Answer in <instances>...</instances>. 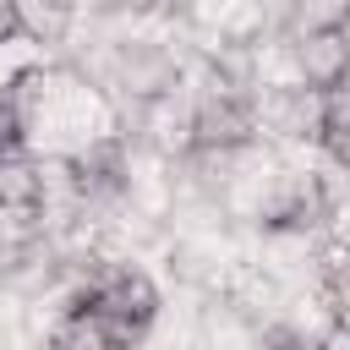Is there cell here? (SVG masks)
<instances>
[{
    "instance_id": "5",
    "label": "cell",
    "mask_w": 350,
    "mask_h": 350,
    "mask_svg": "<svg viewBox=\"0 0 350 350\" xmlns=\"http://www.w3.org/2000/svg\"><path fill=\"white\" fill-rule=\"evenodd\" d=\"M312 301L323 312V323L334 328V339H350V235L334 230L317 241V268H312Z\"/></svg>"
},
{
    "instance_id": "1",
    "label": "cell",
    "mask_w": 350,
    "mask_h": 350,
    "mask_svg": "<svg viewBox=\"0 0 350 350\" xmlns=\"http://www.w3.org/2000/svg\"><path fill=\"white\" fill-rule=\"evenodd\" d=\"M77 71L115 109H142V104H159L191 88V55H180L164 33H148V27L109 33L88 60H77Z\"/></svg>"
},
{
    "instance_id": "6",
    "label": "cell",
    "mask_w": 350,
    "mask_h": 350,
    "mask_svg": "<svg viewBox=\"0 0 350 350\" xmlns=\"http://www.w3.org/2000/svg\"><path fill=\"white\" fill-rule=\"evenodd\" d=\"M38 82H44V66H16L11 77H0V159L33 153V142H38Z\"/></svg>"
},
{
    "instance_id": "10",
    "label": "cell",
    "mask_w": 350,
    "mask_h": 350,
    "mask_svg": "<svg viewBox=\"0 0 350 350\" xmlns=\"http://www.w3.org/2000/svg\"><path fill=\"white\" fill-rule=\"evenodd\" d=\"M339 27H345V38H350V11H345V22H339Z\"/></svg>"
},
{
    "instance_id": "8",
    "label": "cell",
    "mask_w": 350,
    "mask_h": 350,
    "mask_svg": "<svg viewBox=\"0 0 350 350\" xmlns=\"http://www.w3.org/2000/svg\"><path fill=\"white\" fill-rule=\"evenodd\" d=\"M142 11H148V22H159V27H186L191 16H197V0H142Z\"/></svg>"
},
{
    "instance_id": "2",
    "label": "cell",
    "mask_w": 350,
    "mask_h": 350,
    "mask_svg": "<svg viewBox=\"0 0 350 350\" xmlns=\"http://www.w3.org/2000/svg\"><path fill=\"white\" fill-rule=\"evenodd\" d=\"M323 109H328V98L312 93V88H301L295 77L257 82V131H262V148H284V153L317 148Z\"/></svg>"
},
{
    "instance_id": "4",
    "label": "cell",
    "mask_w": 350,
    "mask_h": 350,
    "mask_svg": "<svg viewBox=\"0 0 350 350\" xmlns=\"http://www.w3.org/2000/svg\"><path fill=\"white\" fill-rule=\"evenodd\" d=\"M38 350H142V345H137L120 323H109L98 306H88V301L66 295V301H55V312H49V323H44Z\"/></svg>"
},
{
    "instance_id": "9",
    "label": "cell",
    "mask_w": 350,
    "mask_h": 350,
    "mask_svg": "<svg viewBox=\"0 0 350 350\" xmlns=\"http://www.w3.org/2000/svg\"><path fill=\"white\" fill-rule=\"evenodd\" d=\"M22 44V16H16V0H0V49Z\"/></svg>"
},
{
    "instance_id": "7",
    "label": "cell",
    "mask_w": 350,
    "mask_h": 350,
    "mask_svg": "<svg viewBox=\"0 0 350 350\" xmlns=\"http://www.w3.org/2000/svg\"><path fill=\"white\" fill-rule=\"evenodd\" d=\"M16 16H22V44L33 49H66L88 16L82 0H16Z\"/></svg>"
},
{
    "instance_id": "3",
    "label": "cell",
    "mask_w": 350,
    "mask_h": 350,
    "mask_svg": "<svg viewBox=\"0 0 350 350\" xmlns=\"http://www.w3.org/2000/svg\"><path fill=\"white\" fill-rule=\"evenodd\" d=\"M284 55V77H295L312 93H339L350 88V38L345 27H306V33H273Z\"/></svg>"
}]
</instances>
